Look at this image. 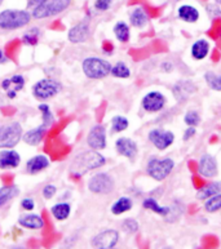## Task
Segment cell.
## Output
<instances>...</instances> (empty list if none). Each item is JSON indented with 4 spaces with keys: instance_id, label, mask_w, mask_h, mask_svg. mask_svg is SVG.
<instances>
[{
    "instance_id": "1",
    "label": "cell",
    "mask_w": 221,
    "mask_h": 249,
    "mask_svg": "<svg viewBox=\"0 0 221 249\" xmlns=\"http://www.w3.org/2000/svg\"><path fill=\"white\" fill-rule=\"evenodd\" d=\"M106 164L105 156L96 150H88L75 155L70 165V172L76 178L82 177L91 171L104 167Z\"/></svg>"
},
{
    "instance_id": "2",
    "label": "cell",
    "mask_w": 221,
    "mask_h": 249,
    "mask_svg": "<svg viewBox=\"0 0 221 249\" xmlns=\"http://www.w3.org/2000/svg\"><path fill=\"white\" fill-rule=\"evenodd\" d=\"M33 16L27 9L9 8L0 12V30L15 31L26 27L31 22Z\"/></svg>"
},
{
    "instance_id": "3",
    "label": "cell",
    "mask_w": 221,
    "mask_h": 249,
    "mask_svg": "<svg viewBox=\"0 0 221 249\" xmlns=\"http://www.w3.org/2000/svg\"><path fill=\"white\" fill-rule=\"evenodd\" d=\"M111 63L101 57H87L82 62L83 74L91 80H101L109 76Z\"/></svg>"
},
{
    "instance_id": "4",
    "label": "cell",
    "mask_w": 221,
    "mask_h": 249,
    "mask_svg": "<svg viewBox=\"0 0 221 249\" xmlns=\"http://www.w3.org/2000/svg\"><path fill=\"white\" fill-rule=\"evenodd\" d=\"M72 5V0H47L45 3L31 9V16L34 19H47L68 11Z\"/></svg>"
},
{
    "instance_id": "5",
    "label": "cell",
    "mask_w": 221,
    "mask_h": 249,
    "mask_svg": "<svg viewBox=\"0 0 221 249\" xmlns=\"http://www.w3.org/2000/svg\"><path fill=\"white\" fill-rule=\"evenodd\" d=\"M175 168V161L171 158H163L159 159L157 156H153L147 160V175L154 181H165Z\"/></svg>"
},
{
    "instance_id": "6",
    "label": "cell",
    "mask_w": 221,
    "mask_h": 249,
    "mask_svg": "<svg viewBox=\"0 0 221 249\" xmlns=\"http://www.w3.org/2000/svg\"><path fill=\"white\" fill-rule=\"evenodd\" d=\"M22 125L18 122H11L0 126V150L15 149L22 141Z\"/></svg>"
},
{
    "instance_id": "7",
    "label": "cell",
    "mask_w": 221,
    "mask_h": 249,
    "mask_svg": "<svg viewBox=\"0 0 221 249\" xmlns=\"http://www.w3.org/2000/svg\"><path fill=\"white\" fill-rule=\"evenodd\" d=\"M33 96L39 101H48L55 98L61 93L62 90V84L58 80L52 78H44L37 80L33 86Z\"/></svg>"
},
{
    "instance_id": "8",
    "label": "cell",
    "mask_w": 221,
    "mask_h": 249,
    "mask_svg": "<svg viewBox=\"0 0 221 249\" xmlns=\"http://www.w3.org/2000/svg\"><path fill=\"white\" fill-rule=\"evenodd\" d=\"M87 187L92 194L96 195H108L115 189V181L106 172H98L90 178Z\"/></svg>"
},
{
    "instance_id": "9",
    "label": "cell",
    "mask_w": 221,
    "mask_h": 249,
    "mask_svg": "<svg viewBox=\"0 0 221 249\" xmlns=\"http://www.w3.org/2000/svg\"><path fill=\"white\" fill-rule=\"evenodd\" d=\"M87 145L91 150L101 151L106 149L108 146V133H106V126L102 124H96L90 129L87 134Z\"/></svg>"
},
{
    "instance_id": "10",
    "label": "cell",
    "mask_w": 221,
    "mask_h": 249,
    "mask_svg": "<svg viewBox=\"0 0 221 249\" xmlns=\"http://www.w3.org/2000/svg\"><path fill=\"white\" fill-rule=\"evenodd\" d=\"M119 242V232L114 229L100 231L91 240V246L94 249H112Z\"/></svg>"
},
{
    "instance_id": "11",
    "label": "cell",
    "mask_w": 221,
    "mask_h": 249,
    "mask_svg": "<svg viewBox=\"0 0 221 249\" xmlns=\"http://www.w3.org/2000/svg\"><path fill=\"white\" fill-rule=\"evenodd\" d=\"M91 35V17H86L68 31V40L72 44H82L88 40Z\"/></svg>"
},
{
    "instance_id": "12",
    "label": "cell",
    "mask_w": 221,
    "mask_h": 249,
    "mask_svg": "<svg viewBox=\"0 0 221 249\" xmlns=\"http://www.w3.org/2000/svg\"><path fill=\"white\" fill-rule=\"evenodd\" d=\"M147 138L155 149L163 151L175 142V133L163 128H154L149 132Z\"/></svg>"
},
{
    "instance_id": "13",
    "label": "cell",
    "mask_w": 221,
    "mask_h": 249,
    "mask_svg": "<svg viewBox=\"0 0 221 249\" xmlns=\"http://www.w3.org/2000/svg\"><path fill=\"white\" fill-rule=\"evenodd\" d=\"M166 104H167V98H166L165 94L162 92H158V90L149 92L141 100V107L150 114L162 111L165 108Z\"/></svg>"
},
{
    "instance_id": "14",
    "label": "cell",
    "mask_w": 221,
    "mask_h": 249,
    "mask_svg": "<svg viewBox=\"0 0 221 249\" xmlns=\"http://www.w3.org/2000/svg\"><path fill=\"white\" fill-rule=\"evenodd\" d=\"M198 173L204 178H215L219 175L218 160L211 154H203L198 163Z\"/></svg>"
},
{
    "instance_id": "15",
    "label": "cell",
    "mask_w": 221,
    "mask_h": 249,
    "mask_svg": "<svg viewBox=\"0 0 221 249\" xmlns=\"http://www.w3.org/2000/svg\"><path fill=\"white\" fill-rule=\"evenodd\" d=\"M25 78H23V75L21 74H15L9 76V78L3 79V82H1V89L7 93L8 98H16L17 93H18L19 90H22L25 88Z\"/></svg>"
},
{
    "instance_id": "16",
    "label": "cell",
    "mask_w": 221,
    "mask_h": 249,
    "mask_svg": "<svg viewBox=\"0 0 221 249\" xmlns=\"http://www.w3.org/2000/svg\"><path fill=\"white\" fill-rule=\"evenodd\" d=\"M115 150L119 155L129 160H133L139 154V146L135 140L129 137H119L115 141Z\"/></svg>"
},
{
    "instance_id": "17",
    "label": "cell",
    "mask_w": 221,
    "mask_h": 249,
    "mask_svg": "<svg viewBox=\"0 0 221 249\" xmlns=\"http://www.w3.org/2000/svg\"><path fill=\"white\" fill-rule=\"evenodd\" d=\"M21 154L15 149L0 150V169L9 171L21 165Z\"/></svg>"
},
{
    "instance_id": "18",
    "label": "cell",
    "mask_w": 221,
    "mask_h": 249,
    "mask_svg": "<svg viewBox=\"0 0 221 249\" xmlns=\"http://www.w3.org/2000/svg\"><path fill=\"white\" fill-rule=\"evenodd\" d=\"M197 90H198L197 86L190 80H179L172 88L173 96L179 102H185L189 100Z\"/></svg>"
},
{
    "instance_id": "19",
    "label": "cell",
    "mask_w": 221,
    "mask_h": 249,
    "mask_svg": "<svg viewBox=\"0 0 221 249\" xmlns=\"http://www.w3.org/2000/svg\"><path fill=\"white\" fill-rule=\"evenodd\" d=\"M47 132H48V126L40 124V125L23 132L22 141L29 146H39L47 136Z\"/></svg>"
},
{
    "instance_id": "20",
    "label": "cell",
    "mask_w": 221,
    "mask_h": 249,
    "mask_svg": "<svg viewBox=\"0 0 221 249\" xmlns=\"http://www.w3.org/2000/svg\"><path fill=\"white\" fill-rule=\"evenodd\" d=\"M49 164H51V160L48 159V156L39 154V155H34L27 160L25 169L29 175H37V173L45 171L49 167Z\"/></svg>"
},
{
    "instance_id": "21",
    "label": "cell",
    "mask_w": 221,
    "mask_h": 249,
    "mask_svg": "<svg viewBox=\"0 0 221 249\" xmlns=\"http://www.w3.org/2000/svg\"><path fill=\"white\" fill-rule=\"evenodd\" d=\"M17 222H18L19 226L27 229V230H41L44 227L43 217L35 214V213H26V214L19 216Z\"/></svg>"
},
{
    "instance_id": "22",
    "label": "cell",
    "mask_w": 221,
    "mask_h": 249,
    "mask_svg": "<svg viewBox=\"0 0 221 249\" xmlns=\"http://www.w3.org/2000/svg\"><path fill=\"white\" fill-rule=\"evenodd\" d=\"M129 23L136 29H144L149 23V16L143 7H136L129 12Z\"/></svg>"
},
{
    "instance_id": "23",
    "label": "cell",
    "mask_w": 221,
    "mask_h": 249,
    "mask_svg": "<svg viewBox=\"0 0 221 249\" xmlns=\"http://www.w3.org/2000/svg\"><path fill=\"white\" fill-rule=\"evenodd\" d=\"M177 16L181 21L186 23H195L199 19V11L194 5H189V4H183L177 9Z\"/></svg>"
},
{
    "instance_id": "24",
    "label": "cell",
    "mask_w": 221,
    "mask_h": 249,
    "mask_svg": "<svg viewBox=\"0 0 221 249\" xmlns=\"http://www.w3.org/2000/svg\"><path fill=\"white\" fill-rule=\"evenodd\" d=\"M210 43L206 39H199V40L194 41L190 48L191 57L197 61L204 60L208 53H210Z\"/></svg>"
},
{
    "instance_id": "25",
    "label": "cell",
    "mask_w": 221,
    "mask_h": 249,
    "mask_svg": "<svg viewBox=\"0 0 221 249\" xmlns=\"http://www.w3.org/2000/svg\"><path fill=\"white\" fill-rule=\"evenodd\" d=\"M221 193V181H212V182L207 183L201 189H198L197 193V199L198 200H207L210 197L218 195Z\"/></svg>"
},
{
    "instance_id": "26",
    "label": "cell",
    "mask_w": 221,
    "mask_h": 249,
    "mask_svg": "<svg viewBox=\"0 0 221 249\" xmlns=\"http://www.w3.org/2000/svg\"><path fill=\"white\" fill-rule=\"evenodd\" d=\"M51 214L53 216V218L57 219V221H66V219L70 217L72 214V205L68 201H60V203H56L55 205H52L51 208Z\"/></svg>"
},
{
    "instance_id": "27",
    "label": "cell",
    "mask_w": 221,
    "mask_h": 249,
    "mask_svg": "<svg viewBox=\"0 0 221 249\" xmlns=\"http://www.w3.org/2000/svg\"><path fill=\"white\" fill-rule=\"evenodd\" d=\"M133 207V200L129 196H120L111 204V213L114 216H120L124 213L129 212Z\"/></svg>"
},
{
    "instance_id": "28",
    "label": "cell",
    "mask_w": 221,
    "mask_h": 249,
    "mask_svg": "<svg viewBox=\"0 0 221 249\" xmlns=\"http://www.w3.org/2000/svg\"><path fill=\"white\" fill-rule=\"evenodd\" d=\"M143 207L147 211H151L154 212L155 214H159L161 217L166 218V217L168 216L169 213V205H161L158 203V200L155 197H147V199H144L143 201Z\"/></svg>"
},
{
    "instance_id": "29",
    "label": "cell",
    "mask_w": 221,
    "mask_h": 249,
    "mask_svg": "<svg viewBox=\"0 0 221 249\" xmlns=\"http://www.w3.org/2000/svg\"><path fill=\"white\" fill-rule=\"evenodd\" d=\"M112 33H114V36L119 43H128L129 39H131V30H129V26H128L127 22L124 21H118V22L114 25L112 27Z\"/></svg>"
},
{
    "instance_id": "30",
    "label": "cell",
    "mask_w": 221,
    "mask_h": 249,
    "mask_svg": "<svg viewBox=\"0 0 221 249\" xmlns=\"http://www.w3.org/2000/svg\"><path fill=\"white\" fill-rule=\"evenodd\" d=\"M19 189L15 185H7V186L0 187V209L4 205H7L9 201H12L16 196H18Z\"/></svg>"
},
{
    "instance_id": "31",
    "label": "cell",
    "mask_w": 221,
    "mask_h": 249,
    "mask_svg": "<svg viewBox=\"0 0 221 249\" xmlns=\"http://www.w3.org/2000/svg\"><path fill=\"white\" fill-rule=\"evenodd\" d=\"M41 36V30L37 26L30 27L29 30H26L22 34L21 36V41H22L25 45H29V47H35V45L39 44V40H40Z\"/></svg>"
},
{
    "instance_id": "32",
    "label": "cell",
    "mask_w": 221,
    "mask_h": 249,
    "mask_svg": "<svg viewBox=\"0 0 221 249\" xmlns=\"http://www.w3.org/2000/svg\"><path fill=\"white\" fill-rule=\"evenodd\" d=\"M110 75L118 79H128L131 76V69L127 66V63L120 61V62H116L115 65H112Z\"/></svg>"
},
{
    "instance_id": "33",
    "label": "cell",
    "mask_w": 221,
    "mask_h": 249,
    "mask_svg": "<svg viewBox=\"0 0 221 249\" xmlns=\"http://www.w3.org/2000/svg\"><path fill=\"white\" fill-rule=\"evenodd\" d=\"M37 110L41 114V124H44L49 128V126L52 125L53 122H55V115H53V111L51 106L48 104H44V102H41L39 106H37Z\"/></svg>"
},
{
    "instance_id": "34",
    "label": "cell",
    "mask_w": 221,
    "mask_h": 249,
    "mask_svg": "<svg viewBox=\"0 0 221 249\" xmlns=\"http://www.w3.org/2000/svg\"><path fill=\"white\" fill-rule=\"evenodd\" d=\"M129 126V120L123 115L112 116L111 119V132L112 133H122L128 129Z\"/></svg>"
},
{
    "instance_id": "35",
    "label": "cell",
    "mask_w": 221,
    "mask_h": 249,
    "mask_svg": "<svg viewBox=\"0 0 221 249\" xmlns=\"http://www.w3.org/2000/svg\"><path fill=\"white\" fill-rule=\"evenodd\" d=\"M204 80H206L207 86L210 87L212 90L221 92V74H216L212 71H207L204 74Z\"/></svg>"
},
{
    "instance_id": "36",
    "label": "cell",
    "mask_w": 221,
    "mask_h": 249,
    "mask_svg": "<svg viewBox=\"0 0 221 249\" xmlns=\"http://www.w3.org/2000/svg\"><path fill=\"white\" fill-rule=\"evenodd\" d=\"M203 208H204L207 213H216L221 211V193L204 200Z\"/></svg>"
},
{
    "instance_id": "37",
    "label": "cell",
    "mask_w": 221,
    "mask_h": 249,
    "mask_svg": "<svg viewBox=\"0 0 221 249\" xmlns=\"http://www.w3.org/2000/svg\"><path fill=\"white\" fill-rule=\"evenodd\" d=\"M183 212H184V207H183V204H180V203H175L173 205H169V213L168 216L166 217V221L167 222H175V221H177V218L183 214Z\"/></svg>"
},
{
    "instance_id": "38",
    "label": "cell",
    "mask_w": 221,
    "mask_h": 249,
    "mask_svg": "<svg viewBox=\"0 0 221 249\" xmlns=\"http://www.w3.org/2000/svg\"><path fill=\"white\" fill-rule=\"evenodd\" d=\"M184 122L187 126H197L201 124L202 119H201V115H199L198 111H195V110H189V111L185 114L184 116Z\"/></svg>"
},
{
    "instance_id": "39",
    "label": "cell",
    "mask_w": 221,
    "mask_h": 249,
    "mask_svg": "<svg viewBox=\"0 0 221 249\" xmlns=\"http://www.w3.org/2000/svg\"><path fill=\"white\" fill-rule=\"evenodd\" d=\"M140 229L139 222L135 218H126L122 222V230L127 234H136Z\"/></svg>"
},
{
    "instance_id": "40",
    "label": "cell",
    "mask_w": 221,
    "mask_h": 249,
    "mask_svg": "<svg viewBox=\"0 0 221 249\" xmlns=\"http://www.w3.org/2000/svg\"><path fill=\"white\" fill-rule=\"evenodd\" d=\"M201 249H216L219 247V239L214 235H206L202 238Z\"/></svg>"
},
{
    "instance_id": "41",
    "label": "cell",
    "mask_w": 221,
    "mask_h": 249,
    "mask_svg": "<svg viewBox=\"0 0 221 249\" xmlns=\"http://www.w3.org/2000/svg\"><path fill=\"white\" fill-rule=\"evenodd\" d=\"M114 0H94L93 9L97 12H108L112 7Z\"/></svg>"
},
{
    "instance_id": "42",
    "label": "cell",
    "mask_w": 221,
    "mask_h": 249,
    "mask_svg": "<svg viewBox=\"0 0 221 249\" xmlns=\"http://www.w3.org/2000/svg\"><path fill=\"white\" fill-rule=\"evenodd\" d=\"M57 194V186L56 185H52V183H48V185H45L41 190V195L44 199L49 200V199H52L55 197V195Z\"/></svg>"
},
{
    "instance_id": "43",
    "label": "cell",
    "mask_w": 221,
    "mask_h": 249,
    "mask_svg": "<svg viewBox=\"0 0 221 249\" xmlns=\"http://www.w3.org/2000/svg\"><path fill=\"white\" fill-rule=\"evenodd\" d=\"M35 200L34 197H23L22 200H21V208L23 209V211H26V212H33L35 209Z\"/></svg>"
},
{
    "instance_id": "44",
    "label": "cell",
    "mask_w": 221,
    "mask_h": 249,
    "mask_svg": "<svg viewBox=\"0 0 221 249\" xmlns=\"http://www.w3.org/2000/svg\"><path fill=\"white\" fill-rule=\"evenodd\" d=\"M206 9L207 13H208L212 18H216V17H220L221 16V9L218 4H208Z\"/></svg>"
},
{
    "instance_id": "45",
    "label": "cell",
    "mask_w": 221,
    "mask_h": 249,
    "mask_svg": "<svg viewBox=\"0 0 221 249\" xmlns=\"http://www.w3.org/2000/svg\"><path fill=\"white\" fill-rule=\"evenodd\" d=\"M195 133H197V128H195V126H187L184 132V137H183V140H184L185 142L189 141V140H191V138L194 137Z\"/></svg>"
},
{
    "instance_id": "46",
    "label": "cell",
    "mask_w": 221,
    "mask_h": 249,
    "mask_svg": "<svg viewBox=\"0 0 221 249\" xmlns=\"http://www.w3.org/2000/svg\"><path fill=\"white\" fill-rule=\"evenodd\" d=\"M47 0H26V7L29 9H33V8L37 7V5H40V4L45 3Z\"/></svg>"
},
{
    "instance_id": "47",
    "label": "cell",
    "mask_w": 221,
    "mask_h": 249,
    "mask_svg": "<svg viewBox=\"0 0 221 249\" xmlns=\"http://www.w3.org/2000/svg\"><path fill=\"white\" fill-rule=\"evenodd\" d=\"M9 61V58L7 57V54L4 53L3 49H0V65H4V63H7Z\"/></svg>"
},
{
    "instance_id": "48",
    "label": "cell",
    "mask_w": 221,
    "mask_h": 249,
    "mask_svg": "<svg viewBox=\"0 0 221 249\" xmlns=\"http://www.w3.org/2000/svg\"><path fill=\"white\" fill-rule=\"evenodd\" d=\"M162 70L166 71V72H169V71H172V70H173L172 63L163 62V65H162Z\"/></svg>"
},
{
    "instance_id": "49",
    "label": "cell",
    "mask_w": 221,
    "mask_h": 249,
    "mask_svg": "<svg viewBox=\"0 0 221 249\" xmlns=\"http://www.w3.org/2000/svg\"><path fill=\"white\" fill-rule=\"evenodd\" d=\"M13 249H26L25 248V247H21V246H17V247H15V248Z\"/></svg>"
},
{
    "instance_id": "50",
    "label": "cell",
    "mask_w": 221,
    "mask_h": 249,
    "mask_svg": "<svg viewBox=\"0 0 221 249\" xmlns=\"http://www.w3.org/2000/svg\"><path fill=\"white\" fill-rule=\"evenodd\" d=\"M215 3L218 4V5H221V0H215Z\"/></svg>"
},
{
    "instance_id": "51",
    "label": "cell",
    "mask_w": 221,
    "mask_h": 249,
    "mask_svg": "<svg viewBox=\"0 0 221 249\" xmlns=\"http://www.w3.org/2000/svg\"><path fill=\"white\" fill-rule=\"evenodd\" d=\"M162 249H172L171 247H165V248H162Z\"/></svg>"
},
{
    "instance_id": "52",
    "label": "cell",
    "mask_w": 221,
    "mask_h": 249,
    "mask_svg": "<svg viewBox=\"0 0 221 249\" xmlns=\"http://www.w3.org/2000/svg\"><path fill=\"white\" fill-rule=\"evenodd\" d=\"M1 4H3V0H0V5H1Z\"/></svg>"
},
{
    "instance_id": "53",
    "label": "cell",
    "mask_w": 221,
    "mask_h": 249,
    "mask_svg": "<svg viewBox=\"0 0 221 249\" xmlns=\"http://www.w3.org/2000/svg\"><path fill=\"white\" fill-rule=\"evenodd\" d=\"M177 1H181V0H177Z\"/></svg>"
},
{
    "instance_id": "54",
    "label": "cell",
    "mask_w": 221,
    "mask_h": 249,
    "mask_svg": "<svg viewBox=\"0 0 221 249\" xmlns=\"http://www.w3.org/2000/svg\"><path fill=\"white\" fill-rule=\"evenodd\" d=\"M112 249H116V248H112Z\"/></svg>"
}]
</instances>
